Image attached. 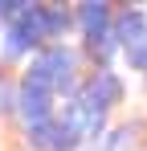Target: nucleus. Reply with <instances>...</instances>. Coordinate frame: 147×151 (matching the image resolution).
<instances>
[{
    "label": "nucleus",
    "instance_id": "1",
    "mask_svg": "<svg viewBox=\"0 0 147 151\" xmlns=\"http://www.w3.org/2000/svg\"><path fill=\"white\" fill-rule=\"evenodd\" d=\"M74 70H78L74 49H66V45H49V49H41L37 57H33V65H29L24 78L49 86L53 94H66V90H74Z\"/></svg>",
    "mask_w": 147,
    "mask_h": 151
},
{
    "label": "nucleus",
    "instance_id": "6",
    "mask_svg": "<svg viewBox=\"0 0 147 151\" xmlns=\"http://www.w3.org/2000/svg\"><path fill=\"white\" fill-rule=\"evenodd\" d=\"M45 25H49V37H61V33L70 29V12H61V8H49V4H45Z\"/></svg>",
    "mask_w": 147,
    "mask_h": 151
},
{
    "label": "nucleus",
    "instance_id": "7",
    "mask_svg": "<svg viewBox=\"0 0 147 151\" xmlns=\"http://www.w3.org/2000/svg\"><path fill=\"white\" fill-rule=\"evenodd\" d=\"M24 8H29V4H21V0H0V21H8V25H12Z\"/></svg>",
    "mask_w": 147,
    "mask_h": 151
},
{
    "label": "nucleus",
    "instance_id": "5",
    "mask_svg": "<svg viewBox=\"0 0 147 151\" xmlns=\"http://www.w3.org/2000/svg\"><path fill=\"white\" fill-rule=\"evenodd\" d=\"M78 21H82V29H86V37L90 41H106V25H110V8L106 4H82L78 8Z\"/></svg>",
    "mask_w": 147,
    "mask_h": 151
},
{
    "label": "nucleus",
    "instance_id": "3",
    "mask_svg": "<svg viewBox=\"0 0 147 151\" xmlns=\"http://www.w3.org/2000/svg\"><path fill=\"white\" fill-rule=\"evenodd\" d=\"M49 102H53V90H49V86L33 82V78H24V82H21V102H17V110L24 114L29 131H33V127L53 123V110H49Z\"/></svg>",
    "mask_w": 147,
    "mask_h": 151
},
{
    "label": "nucleus",
    "instance_id": "8",
    "mask_svg": "<svg viewBox=\"0 0 147 151\" xmlns=\"http://www.w3.org/2000/svg\"><path fill=\"white\" fill-rule=\"evenodd\" d=\"M17 102H21V94L12 86H0V110H17Z\"/></svg>",
    "mask_w": 147,
    "mask_h": 151
},
{
    "label": "nucleus",
    "instance_id": "2",
    "mask_svg": "<svg viewBox=\"0 0 147 151\" xmlns=\"http://www.w3.org/2000/svg\"><path fill=\"white\" fill-rule=\"evenodd\" d=\"M41 41H49V25H45V4H29L12 25L4 29V57H24L33 53Z\"/></svg>",
    "mask_w": 147,
    "mask_h": 151
},
{
    "label": "nucleus",
    "instance_id": "4",
    "mask_svg": "<svg viewBox=\"0 0 147 151\" xmlns=\"http://www.w3.org/2000/svg\"><path fill=\"white\" fill-rule=\"evenodd\" d=\"M119 94H122L119 78H115V74H98V78H90V86L78 94V102H86L90 110H98V114H102V110H106L110 102L119 98Z\"/></svg>",
    "mask_w": 147,
    "mask_h": 151
}]
</instances>
